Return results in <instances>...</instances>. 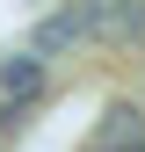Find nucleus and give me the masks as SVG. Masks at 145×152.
Masks as SVG:
<instances>
[{
	"instance_id": "obj_2",
	"label": "nucleus",
	"mask_w": 145,
	"mask_h": 152,
	"mask_svg": "<svg viewBox=\"0 0 145 152\" xmlns=\"http://www.w3.org/2000/svg\"><path fill=\"white\" fill-rule=\"evenodd\" d=\"M87 36H109V44H138L145 36V0H80Z\"/></svg>"
},
{
	"instance_id": "obj_1",
	"label": "nucleus",
	"mask_w": 145,
	"mask_h": 152,
	"mask_svg": "<svg viewBox=\"0 0 145 152\" xmlns=\"http://www.w3.org/2000/svg\"><path fill=\"white\" fill-rule=\"evenodd\" d=\"M44 87H51V58H36V51H7L0 58V138L44 102Z\"/></svg>"
},
{
	"instance_id": "obj_4",
	"label": "nucleus",
	"mask_w": 145,
	"mask_h": 152,
	"mask_svg": "<svg viewBox=\"0 0 145 152\" xmlns=\"http://www.w3.org/2000/svg\"><path fill=\"white\" fill-rule=\"evenodd\" d=\"M72 44H87V15H80V0H65L58 15H44V22H36V36H29L36 58H58V51H72Z\"/></svg>"
},
{
	"instance_id": "obj_3",
	"label": "nucleus",
	"mask_w": 145,
	"mask_h": 152,
	"mask_svg": "<svg viewBox=\"0 0 145 152\" xmlns=\"http://www.w3.org/2000/svg\"><path fill=\"white\" fill-rule=\"evenodd\" d=\"M87 152H145V109L138 102H109L94 138H87Z\"/></svg>"
}]
</instances>
